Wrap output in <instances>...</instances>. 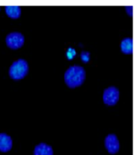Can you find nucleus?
<instances>
[{"label": "nucleus", "mask_w": 135, "mask_h": 155, "mask_svg": "<svg viewBox=\"0 0 135 155\" xmlns=\"http://www.w3.org/2000/svg\"><path fill=\"white\" fill-rule=\"evenodd\" d=\"M29 71V65L25 59H19L14 62L9 70L10 78L14 80H20L25 77Z\"/></svg>", "instance_id": "f03ea898"}, {"label": "nucleus", "mask_w": 135, "mask_h": 155, "mask_svg": "<svg viewBox=\"0 0 135 155\" xmlns=\"http://www.w3.org/2000/svg\"><path fill=\"white\" fill-rule=\"evenodd\" d=\"M81 59L84 63H88L90 59V53L88 51H82L81 54Z\"/></svg>", "instance_id": "9d476101"}, {"label": "nucleus", "mask_w": 135, "mask_h": 155, "mask_svg": "<svg viewBox=\"0 0 135 155\" xmlns=\"http://www.w3.org/2000/svg\"><path fill=\"white\" fill-rule=\"evenodd\" d=\"M133 39L131 37H126L121 41L120 49L122 52L130 55L133 52Z\"/></svg>", "instance_id": "6e6552de"}, {"label": "nucleus", "mask_w": 135, "mask_h": 155, "mask_svg": "<svg viewBox=\"0 0 135 155\" xmlns=\"http://www.w3.org/2000/svg\"><path fill=\"white\" fill-rule=\"evenodd\" d=\"M0 10H1V8H0Z\"/></svg>", "instance_id": "9b49d317"}, {"label": "nucleus", "mask_w": 135, "mask_h": 155, "mask_svg": "<svg viewBox=\"0 0 135 155\" xmlns=\"http://www.w3.org/2000/svg\"><path fill=\"white\" fill-rule=\"evenodd\" d=\"M33 153L34 155H53V150L51 146L42 143L36 146Z\"/></svg>", "instance_id": "0eeeda50"}, {"label": "nucleus", "mask_w": 135, "mask_h": 155, "mask_svg": "<svg viewBox=\"0 0 135 155\" xmlns=\"http://www.w3.org/2000/svg\"><path fill=\"white\" fill-rule=\"evenodd\" d=\"M104 146L108 152L111 154H115L119 150V141L115 134H109L104 139Z\"/></svg>", "instance_id": "39448f33"}, {"label": "nucleus", "mask_w": 135, "mask_h": 155, "mask_svg": "<svg viewBox=\"0 0 135 155\" xmlns=\"http://www.w3.org/2000/svg\"><path fill=\"white\" fill-rule=\"evenodd\" d=\"M25 38L20 33H11L6 36V45L11 49H18L24 45Z\"/></svg>", "instance_id": "20e7f679"}, {"label": "nucleus", "mask_w": 135, "mask_h": 155, "mask_svg": "<svg viewBox=\"0 0 135 155\" xmlns=\"http://www.w3.org/2000/svg\"><path fill=\"white\" fill-rule=\"evenodd\" d=\"M6 15L11 18H18L21 16V8L18 6H6L5 7Z\"/></svg>", "instance_id": "1a4fd4ad"}, {"label": "nucleus", "mask_w": 135, "mask_h": 155, "mask_svg": "<svg viewBox=\"0 0 135 155\" xmlns=\"http://www.w3.org/2000/svg\"><path fill=\"white\" fill-rule=\"evenodd\" d=\"M13 146V141L8 135L5 133L0 134V151L8 152L11 150Z\"/></svg>", "instance_id": "423d86ee"}, {"label": "nucleus", "mask_w": 135, "mask_h": 155, "mask_svg": "<svg viewBox=\"0 0 135 155\" xmlns=\"http://www.w3.org/2000/svg\"><path fill=\"white\" fill-rule=\"evenodd\" d=\"M85 71L82 67L78 65L72 66L66 70L64 74L66 84L70 88L80 86L85 80Z\"/></svg>", "instance_id": "f257e3e1"}, {"label": "nucleus", "mask_w": 135, "mask_h": 155, "mask_svg": "<svg viewBox=\"0 0 135 155\" xmlns=\"http://www.w3.org/2000/svg\"><path fill=\"white\" fill-rule=\"evenodd\" d=\"M119 100V90L115 86H108L104 90L103 101L108 106H114Z\"/></svg>", "instance_id": "7ed1b4c3"}]
</instances>
